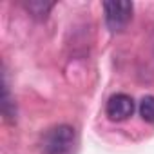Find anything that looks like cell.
I'll return each instance as SVG.
<instances>
[{
    "label": "cell",
    "instance_id": "5",
    "mask_svg": "<svg viewBox=\"0 0 154 154\" xmlns=\"http://www.w3.org/2000/svg\"><path fill=\"white\" fill-rule=\"evenodd\" d=\"M53 6H54V2H44V0H29V2H24V8L35 18H45L49 15V11L53 9Z\"/></svg>",
    "mask_w": 154,
    "mask_h": 154
},
{
    "label": "cell",
    "instance_id": "2",
    "mask_svg": "<svg viewBox=\"0 0 154 154\" xmlns=\"http://www.w3.org/2000/svg\"><path fill=\"white\" fill-rule=\"evenodd\" d=\"M132 2H103L105 24L111 31H122L132 18Z\"/></svg>",
    "mask_w": 154,
    "mask_h": 154
},
{
    "label": "cell",
    "instance_id": "1",
    "mask_svg": "<svg viewBox=\"0 0 154 154\" xmlns=\"http://www.w3.org/2000/svg\"><path fill=\"white\" fill-rule=\"evenodd\" d=\"M76 132L71 125H56L42 138V150L45 154H69L74 147Z\"/></svg>",
    "mask_w": 154,
    "mask_h": 154
},
{
    "label": "cell",
    "instance_id": "3",
    "mask_svg": "<svg viewBox=\"0 0 154 154\" xmlns=\"http://www.w3.org/2000/svg\"><path fill=\"white\" fill-rule=\"evenodd\" d=\"M132 112H134V100L129 94L118 93V94H112L107 100L105 114L109 116V120H112V122H123L129 116H132Z\"/></svg>",
    "mask_w": 154,
    "mask_h": 154
},
{
    "label": "cell",
    "instance_id": "4",
    "mask_svg": "<svg viewBox=\"0 0 154 154\" xmlns=\"http://www.w3.org/2000/svg\"><path fill=\"white\" fill-rule=\"evenodd\" d=\"M2 114L8 122H15L17 120V105L11 98L9 93V85H8V76L4 72V84H2Z\"/></svg>",
    "mask_w": 154,
    "mask_h": 154
},
{
    "label": "cell",
    "instance_id": "6",
    "mask_svg": "<svg viewBox=\"0 0 154 154\" xmlns=\"http://www.w3.org/2000/svg\"><path fill=\"white\" fill-rule=\"evenodd\" d=\"M140 116L147 123H154V96H143L140 102Z\"/></svg>",
    "mask_w": 154,
    "mask_h": 154
}]
</instances>
